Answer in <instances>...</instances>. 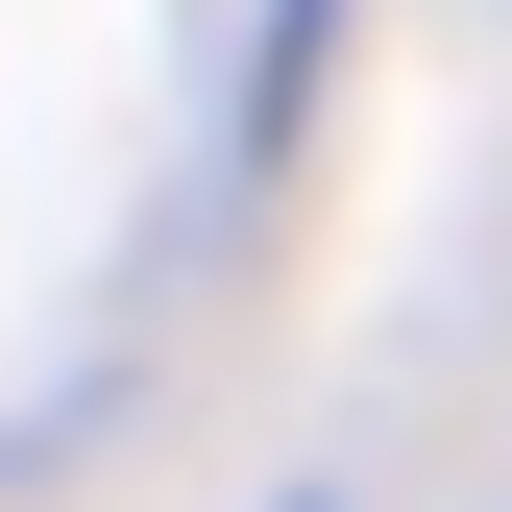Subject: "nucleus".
<instances>
[{"instance_id": "1", "label": "nucleus", "mask_w": 512, "mask_h": 512, "mask_svg": "<svg viewBox=\"0 0 512 512\" xmlns=\"http://www.w3.org/2000/svg\"><path fill=\"white\" fill-rule=\"evenodd\" d=\"M293 74H317V0H269V98H293Z\"/></svg>"}]
</instances>
